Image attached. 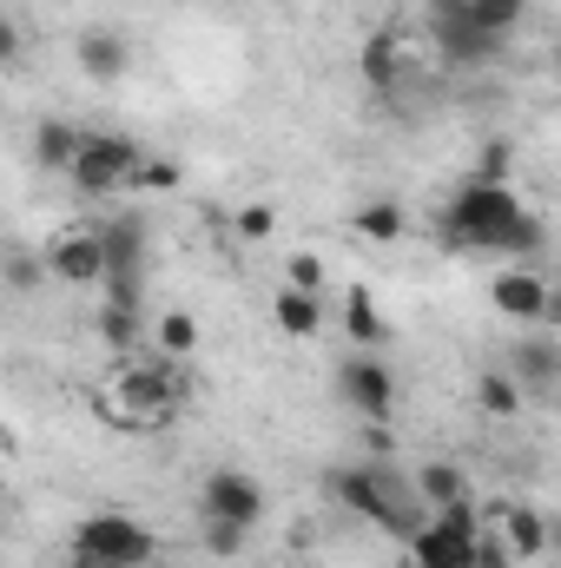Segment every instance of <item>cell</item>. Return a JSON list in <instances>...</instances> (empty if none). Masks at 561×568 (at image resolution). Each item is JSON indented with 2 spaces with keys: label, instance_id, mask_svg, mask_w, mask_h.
<instances>
[{
  "label": "cell",
  "instance_id": "cell-21",
  "mask_svg": "<svg viewBox=\"0 0 561 568\" xmlns=\"http://www.w3.org/2000/svg\"><path fill=\"white\" fill-rule=\"evenodd\" d=\"M417 489H422V503H429V509H456V503H469V496H476V483H469L456 463H422Z\"/></svg>",
  "mask_w": 561,
  "mask_h": 568
},
{
  "label": "cell",
  "instance_id": "cell-3",
  "mask_svg": "<svg viewBox=\"0 0 561 568\" xmlns=\"http://www.w3.org/2000/svg\"><path fill=\"white\" fill-rule=\"evenodd\" d=\"M178 404H185V377H178V357H145V364H126L113 384H106V397H100V417H113V424L126 429H159L178 417Z\"/></svg>",
  "mask_w": 561,
  "mask_h": 568
},
{
  "label": "cell",
  "instance_id": "cell-23",
  "mask_svg": "<svg viewBox=\"0 0 561 568\" xmlns=\"http://www.w3.org/2000/svg\"><path fill=\"white\" fill-rule=\"evenodd\" d=\"M145 337V311H133V304H106L100 297V344L106 351H133Z\"/></svg>",
  "mask_w": 561,
  "mask_h": 568
},
{
  "label": "cell",
  "instance_id": "cell-30",
  "mask_svg": "<svg viewBox=\"0 0 561 568\" xmlns=\"http://www.w3.org/2000/svg\"><path fill=\"white\" fill-rule=\"evenodd\" d=\"M476 568H516V549H509L502 523H489V529L476 536Z\"/></svg>",
  "mask_w": 561,
  "mask_h": 568
},
{
  "label": "cell",
  "instance_id": "cell-12",
  "mask_svg": "<svg viewBox=\"0 0 561 568\" xmlns=\"http://www.w3.org/2000/svg\"><path fill=\"white\" fill-rule=\"evenodd\" d=\"M100 239H106V278H145L152 272V232H145L140 212L100 219Z\"/></svg>",
  "mask_w": 561,
  "mask_h": 568
},
{
  "label": "cell",
  "instance_id": "cell-31",
  "mask_svg": "<svg viewBox=\"0 0 561 568\" xmlns=\"http://www.w3.org/2000/svg\"><path fill=\"white\" fill-rule=\"evenodd\" d=\"M509 165H516V152H509V140H489V145H482V159H476V172H469V179L509 185Z\"/></svg>",
  "mask_w": 561,
  "mask_h": 568
},
{
  "label": "cell",
  "instance_id": "cell-4",
  "mask_svg": "<svg viewBox=\"0 0 561 568\" xmlns=\"http://www.w3.org/2000/svg\"><path fill=\"white\" fill-rule=\"evenodd\" d=\"M159 562V536L126 509H100L73 529V568H152Z\"/></svg>",
  "mask_w": 561,
  "mask_h": 568
},
{
  "label": "cell",
  "instance_id": "cell-16",
  "mask_svg": "<svg viewBox=\"0 0 561 568\" xmlns=\"http://www.w3.org/2000/svg\"><path fill=\"white\" fill-rule=\"evenodd\" d=\"M344 337H350V351H384L390 344V324H384V311L364 284L344 291Z\"/></svg>",
  "mask_w": 561,
  "mask_h": 568
},
{
  "label": "cell",
  "instance_id": "cell-7",
  "mask_svg": "<svg viewBox=\"0 0 561 568\" xmlns=\"http://www.w3.org/2000/svg\"><path fill=\"white\" fill-rule=\"evenodd\" d=\"M337 397H344L364 424H390V410H397V371H390L377 351H350V357L337 364Z\"/></svg>",
  "mask_w": 561,
  "mask_h": 568
},
{
  "label": "cell",
  "instance_id": "cell-36",
  "mask_svg": "<svg viewBox=\"0 0 561 568\" xmlns=\"http://www.w3.org/2000/svg\"><path fill=\"white\" fill-rule=\"evenodd\" d=\"M549 556H561V516H549Z\"/></svg>",
  "mask_w": 561,
  "mask_h": 568
},
{
  "label": "cell",
  "instance_id": "cell-13",
  "mask_svg": "<svg viewBox=\"0 0 561 568\" xmlns=\"http://www.w3.org/2000/svg\"><path fill=\"white\" fill-rule=\"evenodd\" d=\"M549 291L555 278H542V272H529V265H516V272H502V278H489V304L502 311V317H516V324H549Z\"/></svg>",
  "mask_w": 561,
  "mask_h": 568
},
{
  "label": "cell",
  "instance_id": "cell-14",
  "mask_svg": "<svg viewBox=\"0 0 561 568\" xmlns=\"http://www.w3.org/2000/svg\"><path fill=\"white\" fill-rule=\"evenodd\" d=\"M73 60H80V73L100 80V87H120V80L133 73V47H126V33H113V27H86V33L73 40Z\"/></svg>",
  "mask_w": 561,
  "mask_h": 568
},
{
  "label": "cell",
  "instance_id": "cell-22",
  "mask_svg": "<svg viewBox=\"0 0 561 568\" xmlns=\"http://www.w3.org/2000/svg\"><path fill=\"white\" fill-rule=\"evenodd\" d=\"M350 232H357V239H370V245H397V239L410 232V212H404L397 199H370V205L350 219Z\"/></svg>",
  "mask_w": 561,
  "mask_h": 568
},
{
  "label": "cell",
  "instance_id": "cell-29",
  "mask_svg": "<svg viewBox=\"0 0 561 568\" xmlns=\"http://www.w3.org/2000/svg\"><path fill=\"white\" fill-rule=\"evenodd\" d=\"M542 245H549V225H542V219H536V212H522V219H516V232H509V245H502V252H509V258H536V252H542Z\"/></svg>",
  "mask_w": 561,
  "mask_h": 568
},
{
  "label": "cell",
  "instance_id": "cell-35",
  "mask_svg": "<svg viewBox=\"0 0 561 568\" xmlns=\"http://www.w3.org/2000/svg\"><path fill=\"white\" fill-rule=\"evenodd\" d=\"M549 331H561V278H555V291H549Z\"/></svg>",
  "mask_w": 561,
  "mask_h": 568
},
{
  "label": "cell",
  "instance_id": "cell-2",
  "mask_svg": "<svg viewBox=\"0 0 561 568\" xmlns=\"http://www.w3.org/2000/svg\"><path fill=\"white\" fill-rule=\"evenodd\" d=\"M522 212H529V205H522L509 185L462 179V185L442 199V212H436V239H442L449 252H502Z\"/></svg>",
  "mask_w": 561,
  "mask_h": 568
},
{
  "label": "cell",
  "instance_id": "cell-8",
  "mask_svg": "<svg viewBox=\"0 0 561 568\" xmlns=\"http://www.w3.org/2000/svg\"><path fill=\"white\" fill-rule=\"evenodd\" d=\"M429 40H436V53H442L449 67H482V60L502 53V40L482 33L462 0H436V7H429Z\"/></svg>",
  "mask_w": 561,
  "mask_h": 568
},
{
  "label": "cell",
  "instance_id": "cell-6",
  "mask_svg": "<svg viewBox=\"0 0 561 568\" xmlns=\"http://www.w3.org/2000/svg\"><path fill=\"white\" fill-rule=\"evenodd\" d=\"M145 165V152L126 133H86V152H80V165L67 172L73 179V192H86V199H106V192H120V185H133Z\"/></svg>",
  "mask_w": 561,
  "mask_h": 568
},
{
  "label": "cell",
  "instance_id": "cell-27",
  "mask_svg": "<svg viewBox=\"0 0 561 568\" xmlns=\"http://www.w3.org/2000/svg\"><path fill=\"white\" fill-rule=\"evenodd\" d=\"M47 278H53L47 258H33V252H13V258H7V284H13V297H33Z\"/></svg>",
  "mask_w": 561,
  "mask_h": 568
},
{
  "label": "cell",
  "instance_id": "cell-19",
  "mask_svg": "<svg viewBox=\"0 0 561 568\" xmlns=\"http://www.w3.org/2000/svg\"><path fill=\"white\" fill-rule=\"evenodd\" d=\"M476 410H482V417H496V424H509V417H522V410H529V390H522L509 371H482V377H476Z\"/></svg>",
  "mask_w": 561,
  "mask_h": 568
},
{
  "label": "cell",
  "instance_id": "cell-18",
  "mask_svg": "<svg viewBox=\"0 0 561 568\" xmlns=\"http://www.w3.org/2000/svg\"><path fill=\"white\" fill-rule=\"evenodd\" d=\"M496 523H502V536H509L516 562H536V556H549V516H542V509H529V503H509V509H496Z\"/></svg>",
  "mask_w": 561,
  "mask_h": 568
},
{
  "label": "cell",
  "instance_id": "cell-20",
  "mask_svg": "<svg viewBox=\"0 0 561 568\" xmlns=\"http://www.w3.org/2000/svg\"><path fill=\"white\" fill-rule=\"evenodd\" d=\"M272 317H278L284 337H317V324H324V297H310V291L284 284L278 297H272Z\"/></svg>",
  "mask_w": 561,
  "mask_h": 568
},
{
  "label": "cell",
  "instance_id": "cell-24",
  "mask_svg": "<svg viewBox=\"0 0 561 568\" xmlns=\"http://www.w3.org/2000/svg\"><path fill=\"white\" fill-rule=\"evenodd\" d=\"M152 337H159L165 357H192V351H198V317H192V311H159Z\"/></svg>",
  "mask_w": 561,
  "mask_h": 568
},
{
  "label": "cell",
  "instance_id": "cell-37",
  "mask_svg": "<svg viewBox=\"0 0 561 568\" xmlns=\"http://www.w3.org/2000/svg\"><path fill=\"white\" fill-rule=\"evenodd\" d=\"M422 7H436V0H422Z\"/></svg>",
  "mask_w": 561,
  "mask_h": 568
},
{
  "label": "cell",
  "instance_id": "cell-11",
  "mask_svg": "<svg viewBox=\"0 0 561 568\" xmlns=\"http://www.w3.org/2000/svg\"><path fill=\"white\" fill-rule=\"evenodd\" d=\"M47 272L53 284H106V239H100V225H67L53 245H47Z\"/></svg>",
  "mask_w": 561,
  "mask_h": 568
},
{
  "label": "cell",
  "instance_id": "cell-10",
  "mask_svg": "<svg viewBox=\"0 0 561 568\" xmlns=\"http://www.w3.org/2000/svg\"><path fill=\"white\" fill-rule=\"evenodd\" d=\"M502 371L529 390V404H542V397L561 404V331H529V337H516Z\"/></svg>",
  "mask_w": 561,
  "mask_h": 568
},
{
  "label": "cell",
  "instance_id": "cell-15",
  "mask_svg": "<svg viewBox=\"0 0 561 568\" xmlns=\"http://www.w3.org/2000/svg\"><path fill=\"white\" fill-rule=\"evenodd\" d=\"M80 152H86V126H73V120H40L33 126V159L47 165V172H73L80 165Z\"/></svg>",
  "mask_w": 561,
  "mask_h": 568
},
{
  "label": "cell",
  "instance_id": "cell-33",
  "mask_svg": "<svg viewBox=\"0 0 561 568\" xmlns=\"http://www.w3.org/2000/svg\"><path fill=\"white\" fill-rule=\"evenodd\" d=\"M272 232H278V212H272V205H245V212H238V239H245V245H265Z\"/></svg>",
  "mask_w": 561,
  "mask_h": 568
},
{
  "label": "cell",
  "instance_id": "cell-17",
  "mask_svg": "<svg viewBox=\"0 0 561 568\" xmlns=\"http://www.w3.org/2000/svg\"><path fill=\"white\" fill-rule=\"evenodd\" d=\"M357 73H364L370 93H397L404 87V47H397V33H370L364 53H357Z\"/></svg>",
  "mask_w": 561,
  "mask_h": 568
},
{
  "label": "cell",
  "instance_id": "cell-1",
  "mask_svg": "<svg viewBox=\"0 0 561 568\" xmlns=\"http://www.w3.org/2000/svg\"><path fill=\"white\" fill-rule=\"evenodd\" d=\"M324 496H330L344 516H357V523H370V529H384V536H397V542H410L422 523L436 516L417 489V469H404L397 456L337 463V469L324 476Z\"/></svg>",
  "mask_w": 561,
  "mask_h": 568
},
{
  "label": "cell",
  "instance_id": "cell-9",
  "mask_svg": "<svg viewBox=\"0 0 561 568\" xmlns=\"http://www.w3.org/2000/svg\"><path fill=\"white\" fill-rule=\"evenodd\" d=\"M198 516H212V523H238V529H258V523H265V483L245 476V469H212L205 489H198Z\"/></svg>",
  "mask_w": 561,
  "mask_h": 568
},
{
  "label": "cell",
  "instance_id": "cell-25",
  "mask_svg": "<svg viewBox=\"0 0 561 568\" xmlns=\"http://www.w3.org/2000/svg\"><path fill=\"white\" fill-rule=\"evenodd\" d=\"M469 7V20L482 27V33H496L502 47H509V33H516V20L529 13V0H462Z\"/></svg>",
  "mask_w": 561,
  "mask_h": 568
},
{
  "label": "cell",
  "instance_id": "cell-34",
  "mask_svg": "<svg viewBox=\"0 0 561 568\" xmlns=\"http://www.w3.org/2000/svg\"><path fill=\"white\" fill-rule=\"evenodd\" d=\"M364 456H397V436H390V424H364Z\"/></svg>",
  "mask_w": 561,
  "mask_h": 568
},
{
  "label": "cell",
  "instance_id": "cell-26",
  "mask_svg": "<svg viewBox=\"0 0 561 568\" xmlns=\"http://www.w3.org/2000/svg\"><path fill=\"white\" fill-rule=\"evenodd\" d=\"M245 536H252V529H238V523L198 516V542H205V556H218V562H238V556H245Z\"/></svg>",
  "mask_w": 561,
  "mask_h": 568
},
{
  "label": "cell",
  "instance_id": "cell-5",
  "mask_svg": "<svg viewBox=\"0 0 561 568\" xmlns=\"http://www.w3.org/2000/svg\"><path fill=\"white\" fill-rule=\"evenodd\" d=\"M482 529H489V523H482L476 496L456 503V509H436L417 536L404 542V549H410V568H476V536H482Z\"/></svg>",
  "mask_w": 561,
  "mask_h": 568
},
{
  "label": "cell",
  "instance_id": "cell-28",
  "mask_svg": "<svg viewBox=\"0 0 561 568\" xmlns=\"http://www.w3.org/2000/svg\"><path fill=\"white\" fill-rule=\"evenodd\" d=\"M140 192H178L185 185V172H178V159H159V152H145V165H140V179H133Z\"/></svg>",
  "mask_w": 561,
  "mask_h": 568
},
{
  "label": "cell",
  "instance_id": "cell-32",
  "mask_svg": "<svg viewBox=\"0 0 561 568\" xmlns=\"http://www.w3.org/2000/svg\"><path fill=\"white\" fill-rule=\"evenodd\" d=\"M284 278L297 284V291H310V297H324V258H317V252H297V258L284 265Z\"/></svg>",
  "mask_w": 561,
  "mask_h": 568
}]
</instances>
